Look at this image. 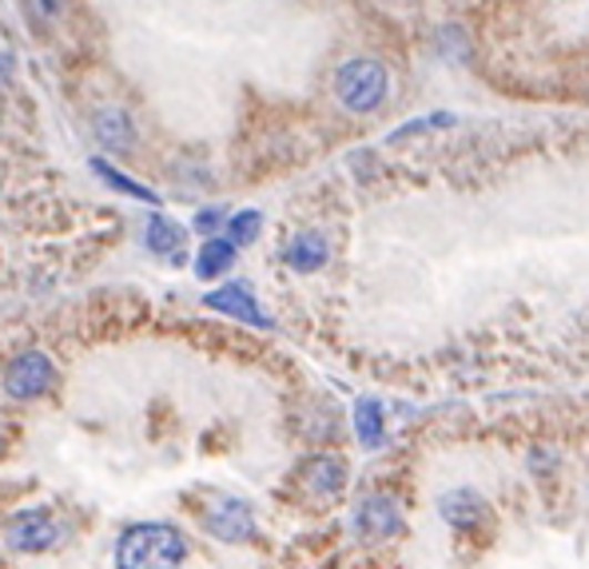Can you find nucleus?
<instances>
[{
  "label": "nucleus",
  "instance_id": "obj_1",
  "mask_svg": "<svg viewBox=\"0 0 589 569\" xmlns=\"http://www.w3.org/2000/svg\"><path fill=\"white\" fill-rule=\"evenodd\" d=\"M116 569H180L187 538L167 521H135L116 538Z\"/></svg>",
  "mask_w": 589,
  "mask_h": 569
},
{
  "label": "nucleus",
  "instance_id": "obj_2",
  "mask_svg": "<svg viewBox=\"0 0 589 569\" xmlns=\"http://www.w3.org/2000/svg\"><path fill=\"white\" fill-rule=\"evenodd\" d=\"M387 68L378 60H347L335 72V96L351 108V112H375L387 100Z\"/></svg>",
  "mask_w": 589,
  "mask_h": 569
},
{
  "label": "nucleus",
  "instance_id": "obj_3",
  "mask_svg": "<svg viewBox=\"0 0 589 569\" xmlns=\"http://www.w3.org/2000/svg\"><path fill=\"white\" fill-rule=\"evenodd\" d=\"M57 383V367L44 350H20L4 367V395L17 398V403H37V398L49 395V386Z\"/></svg>",
  "mask_w": 589,
  "mask_h": 569
},
{
  "label": "nucleus",
  "instance_id": "obj_4",
  "mask_svg": "<svg viewBox=\"0 0 589 569\" xmlns=\"http://www.w3.org/2000/svg\"><path fill=\"white\" fill-rule=\"evenodd\" d=\"M203 534H212L215 541H227V546H243L260 534V521H255V510L243 498H215L207 510L200 514Z\"/></svg>",
  "mask_w": 589,
  "mask_h": 569
},
{
  "label": "nucleus",
  "instance_id": "obj_5",
  "mask_svg": "<svg viewBox=\"0 0 589 569\" xmlns=\"http://www.w3.org/2000/svg\"><path fill=\"white\" fill-rule=\"evenodd\" d=\"M64 538V526L49 510H20L4 526V546L12 553H44Z\"/></svg>",
  "mask_w": 589,
  "mask_h": 569
},
{
  "label": "nucleus",
  "instance_id": "obj_6",
  "mask_svg": "<svg viewBox=\"0 0 589 569\" xmlns=\"http://www.w3.org/2000/svg\"><path fill=\"white\" fill-rule=\"evenodd\" d=\"M355 534L363 541H387L403 534V514H398L395 498L387 494H370L355 506Z\"/></svg>",
  "mask_w": 589,
  "mask_h": 569
},
{
  "label": "nucleus",
  "instance_id": "obj_7",
  "mask_svg": "<svg viewBox=\"0 0 589 569\" xmlns=\"http://www.w3.org/2000/svg\"><path fill=\"white\" fill-rule=\"evenodd\" d=\"M203 303H207L212 311H223V315L243 318V323H255V327H271V318L263 315L260 303H255V295L243 287V283H223L220 291H207Z\"/></svg>",
  "mask_w": 589,
  "mask_h": 569
},
{
  "label": "nucleus",
  "instance_id": "obj_8",
  "mask_svg": "<svg viewBox=\"0 0 589 569\" xmlns=\"http://www.w3.org/2000/svg\"><path fill=\"white\" fill-rule=\"evenodd\" d=\"M438 514L446 518V526H455V530H474L478 518L486 514V502L478 490H450L443 494V502H438Z\"/></svg>",
  "mask_w": 589,
  "mask_h": 569
},
{
  "label": "nucleus",
  "instance_id": "obj_9",
  "mask_svg": "<svg viewBox=\"0 0 589 569\" xmlns=\"http://www.w3.org/2000/svg\"><path fill=\"white\" fill-rule=\"evenodd\" d=\"M351 423H355V438L363 450H378L387 443V415L375 398H358L355 410H351Z\"/></svg>",
  "mask_w": 589,
  "mask_h": 569
},
{
  "label": "nucleus",
  "instance_id": "obj_10",
  "mask_svg": "<svg viewBox=\"0 0 589 569\" xmlns=\"http://www.w3.org/2000/svg\"><path fill=\"white\" fill-rule=\"evenodd\" d=\"M92 132H97V140L108 148V152H124V148L135 144L132 116L120 112V108H100L97 120H92Z\"/></svg>",
  "mask_w": 589,
  "mask_h": 569
},
{
  "label": "nucleus",
  "instance_id": "obj_11",
  "mask_svg": "<svg viewBox=\"0 0 589 569\" xmlns=\"http://www.w3.org/2000/svg\"><path fill=\"white\" fill-rule=\"evenodd\" d=\"M235 263V247L223 235H212V240H203V247L195 252V280H223V271H232Z\"/></svg>",
  "mask_w": 589,
  "mask_h": 569
},
{
  "label": "nucleus",
  "instance_id": "obj_12",
  "mask_svg": "<svg viewBox=\"0 0 589 569\" xmlns=\"http://www.w3.org/2000/svg\"><path fill=\"white\" fill-rule=\"evenodd\" d=\"M283 255H287V263L295 271H303V275H311V271H319L323 263H327V240H323L319 232H299L295 240L283 247Z\"/></svg>",
  "mask_w": 589,
  "mask_h": 569
},
{
  "label": "nucleus",
  "instance_id": "obj_13",
  "mask_svg": "<svg viewBox=\"0 0 589 569\" xmlns=\"http://www.w3.org/2000/svg\"><path fill=\"white\" fill-rule=\"evenodd\" d=\"M307 486H311V494H319V498H331V494H338L343 490V482H347V474H343V463L338 458H311L307 463Z\"/></svg>",
  "mask_w": 589,
  "mask_h": 569
},
{
  "label": "nucleus",
  "instance_id": "obj_14",
  "mask_svg": "<svg viewBox=\"0 0 589 569\" xmlns=\"http://www.w3.org/2000/svg\"><path fill=\"white\" fill-rule=\"evenodd\" d=\"M180 243H184V227H180V223H172L167 215H152V220H148V247H152L155 255L175 252Z\"/></svg>",
  "mask_w": 589,
  "mask_h": 569
},
{
  "label": "nucleus",
  "instance_id": "obj_15",
  "mask_svg": "<svg viewBox=\"0 0 589 569\" xmlns=\"http://www.w3.org/2000/svg\"><path fill=\"white\" fill-rule=\"evenodd\" d=\"M92 172H97V175H104L108 184L116 187V192L132 195V200L155 203V192H152V187H144V184H135L132 175H124V172H120V167H112V164H108V160H92Z\"/></svg>",
  "mask_w": 589,
  "mask_h": 569
},
{
  "label": "nucleus",
  "instance_id": "obj_16",
  "mask_svg": "<svg viewBox=\"0 0 589 569\" xmlns=\"http://www.w3.org/2000/svg\"><path fill=\"white\" fill-rule=\"evenodd\" d=\"M263 232V215L260 212H235L227 220V243L232 247H243V243H255Z\"/></svg>",
  "mask_w": 589,
  "mask_h": 569
},
{
  "label": "nucleus",
  "instance_id": "obj_17",
  "mask_svg": "<svg viewBox=\"0 0 589 569\" xmlns=\"http://www.w3.org/2000/svg\"><path fill=\"white\" fill-rule=\"evenodd\" d=\"M220 223H223V215L215 212V207H207V212H200V220H195V227H200V232H215Z\"/></svg>",
  "mask_w": 589,
  "mask_h": 569
},
{
  "label": "nucleus",
  "instance_id": "obj_18",
  "mask_svg": "<svg viewBox=\"0 0 589 569\" xmlns=\"http://www.w3.org/2000/svg\"><path fill=\"white\" fill-rule=\"evenodd\" d=\"M12 68H17V64H12V57H9L4 49H0V88H4V84L12 80Z\"/></svg>",
  "mask_w": 589,
  "mask_h": 569
},
{
  "label": "nucleus",
  "instance_id": "obj_19",
  "mask_svg": "<svg viewBox=\"0 0 589 569\" xmlns=\"http://www.w3.org/2000/svg\"><path fill=\"white\" fill-rule=\"evenodd\" d=\"M0 450H4V435H0Z\"/></svg>",
  "mask_w": 589,
  "mask_h": 569
}]
</instances>
